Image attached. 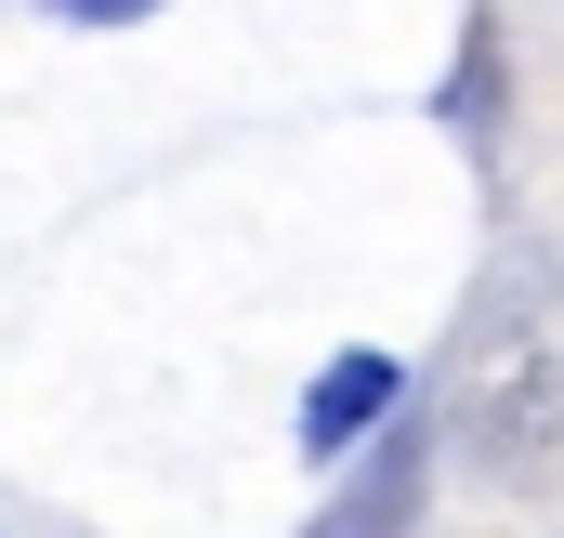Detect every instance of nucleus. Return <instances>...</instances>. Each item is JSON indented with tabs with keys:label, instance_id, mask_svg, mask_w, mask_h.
Wrapping results in <instances>:
<instances>
[{
	"label": "nucleus",
	"instance_id": "obj_1",
	"mask_svg": "<svg viewBox=\"0 0 564 538\" xmlns=\"http://www.w3.org/2000/svg\"><path fill=\"white\" fill-rule=\"evenodd\" d=\"M394 407V368L381 355H341L315 395H302V446H355V420H381Z\"/></svg>",
	"mask_w": 564,
	"mask_h": 538
},
{
	"label": "nucleus",
	"instance_id": "obj_2",
	"mask_svg": "<svg viewBox=\"0 0 564 538\" xmlns=\"http://www.w3.org/2000/svg\"><path fill=\"white\" fill-rule=\"evenodd\" d=\"M53 13H79V26H132V13H158V0H53Z\"/></svg>",
	"mask_w": 564,
	"mask_h": 538
}]
</instances>
